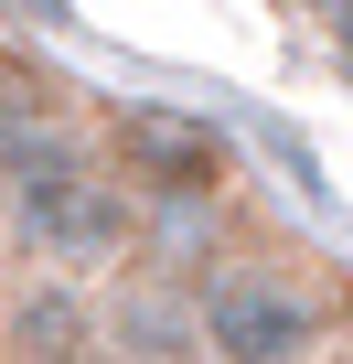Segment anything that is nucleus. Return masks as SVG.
Wrapping results in <instances>:
<instances>
[{
  "label": "nucleus",
  "mask_w": 353,
  "mask_h": 364,
  "mask_svg": "<svg viewBox=\"0 0 353 364\" xmlns=\"http://www.w3.org/2000/svg\"><path fill=\"white\" fill-rule=\"evenodd\" d=\"M0 225H11V247L43 279H65V289H107L150 247V215H139L129 182L107 171L97 129L65 139V150H43V161H22V171H0Z\"/></svg>",
  "instance_id": "obj_1"
},
{
  "label": "nucleus",
  "mask_w": 353,
  "mask_h": 364,
  "mask_svg": "<svg viewBox=\"0 0 353 364\" xmlns=\"http://www.w3.org/2000/svg\"><path fill=\"white\" fill-rule=\"evenodd\" d=\"M183 289H193V353L204 364H321V343L342 332L332 268L300 247H268V236L204 257Z\"/></svg>",
  "instance_id": "obj_2"
},
{
  "label": "nucleus",
  "mask_w": 353,
  "mask_h": 364,
  "mask_svg": "<svg viewBox=\"0 0 353 364\" xmlns=\"http://www.w3.org/2000/svg\"><path fill=\"white\" fill-rule=\"evenodd\" d=\"M97 150L139 204H214L236 182V139L214 118H193V107H118L97 129Z\"/></svg>",
  "instance_id": "obj_3"
},
{
  "label": "nucleus",
  "mask_w": 353,
  "mask_h": 364,
  "mask_svg": "<svg viewBox=\"0 0 353 364\" xmlns=\"http://www.w3.org/2000/svg\"><path fill=\"white\" fill-rule=\"evenodd\" d=\"M97 353H118V364H204L183 268H118L97 289Z\"/></svg>",
  "instance_id": "obj_4"
},
{
  "label": "nucleus",
  "mask_w": 353,
  "mask_h": 364,
  "mask_svg": "<svg viewBox=\"0 0 353 364\" xmlns=\"http://www.w3.org/2000/svg\"><path fill=\"white\" fill-rule=\"evenodd\" d=\"M0 343H11V364H86V353H97V289H65V279L11 289Z\"/></svg>",
  "instance_id": "obj_5"
},
{
  "label": "nucleus",
  "mask_w": 353,
  "mask_h": 364,
  "mask_svg": "<svg viewBox=\"0 0 353 364\" xmlns=\"http://www.w3.org/2000/svg\"><path fill=\"white\" fill-rule=\"evenodd\" d=\"M65 139H86V118L65 107V86L0 65V171H22V161H43V150H65Z\"/></svg>",
  "instance_id": "obj_6"
}]
</instances>
